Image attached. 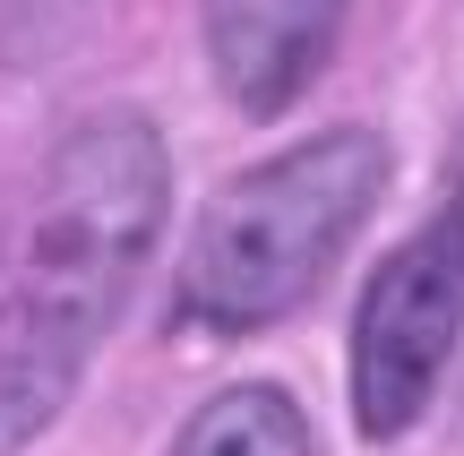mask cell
Listing matches in <instances>:
<instances>
[{
	"label": "cell",
	"mask_w": 464,
	"mask_h": 456,
	"mask_svg": "<svg viewBox=\"0 0 464 456\" xmlns=\"http://www.w3.org/2000/svg\"><path fill=\"white\" fill-rule=\"evenodd\" d=\"M172 216V155L147 112L103 103L69 121L34 207L0 258V456L69 413L95 344L112 336Z\"/></svg>",
	"instance_id": "1"
},
{
	"label": "cell",
	"mask_w": 464,
	"mask_h": 456,
	"mask_svg": "<svg viewBox=\"0 0 464 456\" xmlns=\"http://www.w3.org/2000/svg\"><path fill=\"white\" fill-rule=\"evenodd\" d=\"M387 172H396L387 138L344 121V130H318L301 147H276L249 172L216 181V199L189 224L181 276H172L181 327H198V336H258V327L293 319L335 276V258L362 241Z\"/></svg>",
	"instance_id": "2"
},
{
	"label": "cell",
	"mask_w": 464,
	"mask_h": 456,
	"mask_svg": "<svg viewBox=\"0 0 464 456\" xmlns=\"http://www.w3.org/2000/svg\"><path fill=\"white\" fill-rule=\"evenodd\" d=\"M464 344V233L448 216L379 258V276L353 302V422L370 448L404 440L430 413Z\"/></svg>",
	"instance_id": "3"
},
{
	"label": "cell",
	"mask_w": 464,
	"mask_h": 456,
	"mask_svg": "<svg viewBox=\"0 0 464 456\" xmlns=\"http://www.w3.org/2000/svg\"><path fill=\"white\" fill-rule=\"evenodd\" d=\"M207 69L241 121H276L310 95L344 34V0H198Z\"/></svg>",
	"instance_id": "4"
},
{
	"label": "cell",
	"mask_w": 464,
	"mask_h": 456,
	"mask_svg": "<svg viewBox=\"0 0 464 456\" xmlns=\"http://www.w3.org/2000/svg\"><path fill=\"white\" fill-rule=\"evenodd\" d=\"M164 456H318V440H310V413L276 379H241V388L207 396Z\"/></svg>",
	"instance_id": "5"
},
{
	"label": "cell",
	"mask_w": 464,
	"mask_h": 456,
	"mask_svg": "<svg viewBox=\"0 0 464 456\" xmlns=\"http://www.w3.org/2000/svg\"><path fill=\"white\" fill-rule=\"evenodd\" d=\"M439 216H448V224H456V233H464V172H456V199H448V207H439Z\"/></svg>",
	"instance_id": "6"
}]
</instances>
